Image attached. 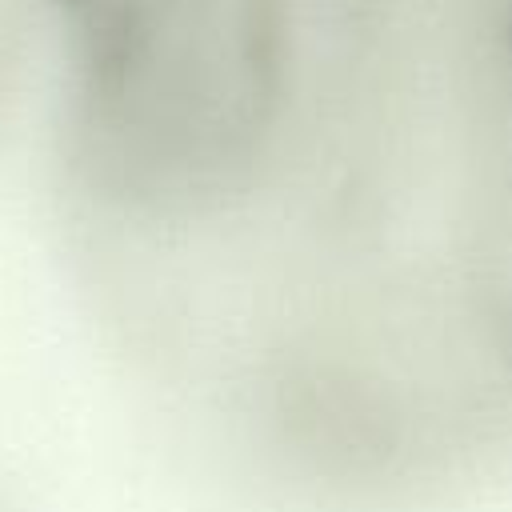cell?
<instances>
[{"label":"cell","instance_id":"6da1fadb","mask_svg":"<svg viewBox=\"0 0 512 512\" xmlns=\"http://www.w3.org/2000/svg\"><path fill=\"white\" fill-rule=\"evenodd\" d=\"M508 52H512V16H508Z\"/></svg>","mask_w":512,"mask_h":512}]
</instances>
